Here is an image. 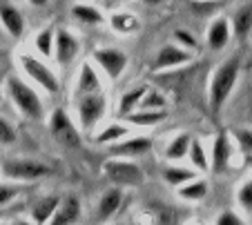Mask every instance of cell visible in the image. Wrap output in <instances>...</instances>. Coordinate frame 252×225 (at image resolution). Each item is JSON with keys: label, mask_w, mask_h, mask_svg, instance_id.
<instances>
[{"label": "cell", "mask_w": 252, "mask_h": 225, "mask_svg": "<svg viewBox=\"0 0 252 225\" xmlns=\"http://www.w3.org/2000/svg\"><path fill=\"white\" fill-rule=\"evenodd\" d=\"M29 2H32L33 7H45L49 2V0H29Z\"/></svg>", "instance_id": "38"}, {"label": "cell", "mask_w": 252, "mask_h": 225, "mask_svg": "<svg viewBox=\"0 0 252 225\" xmlns=\"http://www.w3.org/2000/svg\"><path fill=\"white\" fill-rule=\"evenodd\" d=\"M148 7H157V5H161V2H165V0H143Z\"/></svg>", "instance_id": "37"}, {"label": "cell", "mask_w": 252, "mask_h": 225, "mask_svg": "<svg viewBox=\"0 0 252 225\" xmlns=\"http://www.w3.org/2000/svg\"><path fill=\"white\" fill-rule=\"evenodd\" d=\"M230 38H232V29H230V20L225 16H219V18H214L208 25L205 43H208V47L212 52H223L230 45Z\"/></svg>", "instance_id": "12"}, {"label": "cell", "mask_w": 252, "mask_h": 225, "mask_svg": "<svg viewBox=\"0 0 252 225\" xmlns=\"http://www.w3.org/2000/svg\"><path fill=\"white\" fill-rule=\"evenodd\" d=\"M81 54V40L76 34H71L67 29H56L54 34V58L58 65L67 67L78 58Z\"/></svg>", "instance_id": "11"}, {"label": "cell", "mask_w": 252, "mask_h": 225, "mask_svg": "<svg viewBox=\"0 0 252 225\" xmlns=\"http://www.w3.org/2000/svg\"><path fill=\"white\" fill-rule=\"evenodd\" d=\"M165 118H167V110H134L123 120L127 125H136V127H157Z\"/></svg>", "instance_id": "19"}, {"label": "cell", "mask_w": 252, "mask_h": 225, "mask_svg": "<svg viewBox=\"0 0 252 225\" xmlns=\"http://www.w3.org/2000/svg\"><path fill=\"white\" fill-rule=\"evenodd\" d=\"M192 178H196V169L194 168H183V165H167L165 169H163V181L167 183V185H183V183L192 181Z\"/></svg>", "instance_id": "26"}, {"label": "cell", "mask_w": 252, "mask_h": 225, "mask_svg": "<svg viewBox=\"0 0 252 225\" xmlns=\"http://www.w3.org/2000/svg\"><path fill=\"white\" fill-rule=\"evenodd\" d=\"M138 110H167V98L157 89H150L143 94L141 103H138Z\"/></svg>", "instance_id": "31"}, {"label": "cell", "mask_w": 252, "mask_h": 225, "mask_svg": "<svg viewBox=\"0 0 252 225\" xmlns=\"http://www.w3.org/2000/svg\"><path fill=\"white\" fill-rule=\"evenodd\" d=\"M105 178L114 185H125V187H138L145 183V172L141 165L123 156H114L103 165Z\"/></svg>", "instance_id": "4"}, {"label": "cell", "mask_w": 252, "mask_h": 225, "mask_svg": "<svg viewBox=\"0 0 252 225\" xmlns=\"http://www.w3.org/2000/svg\"><path fill=\"white\" fill-rule=\"evenodd\" d=\"M0 143H5V145L16 143V132H14V127H11L7 120H2V118H0Z\"/></svg>", "instance_id": "36"}, {"label": "cell", "mask_w": 252, "mask_h": 225, "mask_svg": "<svg viewBox=\"0 0 252 225\" xmlns=\"http://www.w3.org/2000/svg\"><path fill=\"white\" fill-rule=\"evenodd\" d=\"M0 103H2V94H0Z\"/></svg>", "instance_id": "39"}, {"label": "cell", "mask_w": 252, "mask_h": 225, "mask_svg": "<svg viewBox=\"0 0 252 225\" xmlns=\"http://www.w3.org/2000/svg\"><path fill=\"white\" fill-rule=\"evenodd\" d=\"M110 27L114 29L116 34L132 36L141 29V18L136 14H132V11H114L110 16Z\"/></svg>", "instance_id": "21"}, {"label": "cell", "mask_w": 252, "mask_h": 225, "mask_svg": "<svg viewBox=\"0 0 252 225\" xmlns=\"http://www.w3.org/2000/svg\"><path fill=\"white\" fill-rule=\"evenodd\" d=\"M71 14L78 23L90 25V27H98V25L105 23V14L96 5H90V2H76L71 7Z\"/></svg>", "instance_id": "23"}, {"label": "cell", "mask_w": 252, "mask_h": 225, "mask_svg": "<svg viewBox=\"0 0 252 225\" xmlns=\"http://www.w3.org/2000/svg\"><path fill=\"white\" fill-rule=\"evenodd\" d=\"M125 136H129L127 123H112L96 134V143L98 145H112V143H116V141L125 139Z\"/></svg>", "instance_id": "28"}, {"label": "cell", "mask_w": 252, "mask_h": 225, "mask_svg": "<svg viewBox=\"0 0 252 225\" xmlns=\"http://www.w3.org/2000/svg\"><path fill=\"white\" fill-rule=\"evenodd\" d=\"M174 40H176V45H181V47L190 49V52H196V38L188 31V29H176Z\"/></svg>", "instance_id": "34"}, {"label": "cell", "mask_w": 252, "mask_h": 225, "mask_svg": "<svg viewBox=\"0 0 252 225\" xmlns=\"http://www.w3.org/2000/svg\"><path fill=\"white\" fill-rule=\"evenodd\" d=\"M152 149V139L150 136H134V139H121L116 143H112L110 152L112 156H123V158H134V156H143Z\"/></svg>", "instance_id": "13"}, {"label": "cell", "mask_w": 252, "mask_h": 225, "mask_svg": "<svg viewBox=\"0 0 252 225\" xmlns=\"http://www.w3.org/2000/svg\"><path fill=\"white\" fill-rule=\"evenodd\" d=\"M58 203H61V198L58 197L38 198V201L33 203V207H32V221L33 223H49V219H52V214L56 212Z\"/></svg>", "instance_id": "25"}, {"label": "cell", "mask_w": 252, "mask_h": 225, "mask_svg": "<svg viewBox=\"0 0 252 225\" xmlns=\"http://www.w3.org/2000/svg\"><path fill=\"white\" fill-rule=\"evenodd\" d=\"M94 62L103 69L105 76L110 78L112 83H116L123 76L125 69H127L129 58H127V54L116 47H98L94 52Z\"/></svg>", "instance_id": "9"}, {"label": "cell", "mask_w": 252, "mask_h": 225, "mask_svg": "<svg viewBox=\"0 0 252 225\" xmlns=\"http://www.w3.org/2000/svg\"><path fill=\"white\" fill-rule=\"evenodd\" d=\"M176 194H179V198H183V201H188V203H199L208 197V181L196 176V178H192V181L176 187Z\"/></svg>", "instance_id": "22"}, {"label": "cell", "mask_w": 252, "mask_h": 225, "mask_svg": "<svg viewBox=\"0 0 252 225\" xmlns=\"http://www.w3.org/2000/svg\"><path fill=\"white\" fill-rule=\"evenodd\" d=\"M54 27L52 25H47L45 29H40L38 34L33 36V47H36V52L40 54L43 58H52L54 56Z\"/></svg>", "instance_id": "29"}, {"label": "cell", "mask_w": 252, "mask_h": 225, "mask_svg": "<svg viewBox=\"0 0 252 225\" xmlns=\"http://www.w3.org/2000/svg\"><path fill=\"white\" fill-rule=\"evenodd\" d=\"M20 194V185L16 183H0V207L11 203Z\"/></svg>", "instance_id": "33"}, {"label": "cell", "mask_w": 252, "mask_h": 225, "mask_svg": "<svg viewBox=\"0 0 252 225\" xmlns=\"http://www.w3.org/2000/svg\"><path fill=\"white\" fill-rule=\"evenodd\" d=\"M230 29H232V36L243 43L252 36V5H241L234 11L232 20H230Z\"/></svg>", "instance_id": "16"}, {"label": "cell", "mask_w": 252, "mask_h": 225, "mask_svg": "<svg viewBox=\"0 0 252 225\" xmlns=\"http://www.w3.org/2000/svg\"><path fill=\"white\" fill-rule=\"evenodd\" d=\"M0 23L7 29V34L11 38L18 40L25 31V18L20 14L18 7H14L9 0H0Z\"/></svg>", "instance_id": "14"}, {"label": "cell", "mask_w": 252, "mask_h": 225, "mask_svg": "<svg viewBox=\"0 0 252 225\" xmlns=\"http://www.w3.org/2000/svg\"><path fill=\"white\" fill-rule=\"evenodd\" d=\"M237 203L243 212L252 219V176H248L246 181L239 185L237 190Z\"/></svg>", "instance_id": "32"}, {"label": "cell", "mask_w": 252, "mask_h": 225, "mask_svg": "<svg viewBox=\"0 0 252 225\" xmlns=\"http://www.w3.org/2000/svg\"><path fill=\"white\" fill-rule=\"evenodd\" d=\"M190 141H192L190 134H186V132L172 136V141L165 145V152H163L165 161H170V163H179V161H183V158L188 156V149H190Z\"/></svg>", "instance_id": "24"}, {"label": "cell", "mask_w": 252, "mask_h": 225, "mask_svg": "<svg viewBox=\"0 0 252 225\" xmlns=\"http://www.w3.org/2000/svg\"><path fill=\"white\" fill-rule=\"evenodd\" d=\"M188 158H190L192 168L196 172H208L210 169V156H208V149L203 147L199 139H192L190 141V149H188Z\"/></svg>", "instance_id": "27"}, {"label": "cell", "mask_w": 252, "mask_h": 225, "mask_svg": "<svg viewBox=\"0 0 252 225\" xmlns=\"http://www.w3.org/2000/svg\"><path fill=\"white\" fill-rule=\"evenodd\" d=\"M214 223H217V225H243L246 221H243V216L237 214V212L225 210V212H221V214L217 216V221H214Z\"/></svg>", "instance_id": "35"}, {"label": "cell", "mask_w": 252, "mask_h": 225, "mask_svg": "<svg viewBox=\"0 0 252 225\" xmlns=\"http://www.w3.org/2000/svg\"><path fill=\"white\" fill-rule=\"evenodd\" d=\"M52 169L47 168L40 161H29V158H18V161H7L2 168H0V174L9 181H36V178H43Z\"/></svg>", "instance_id": "7"}, {"label": "cell", "mask_w": 252, "mask_h": 225, "mask_svg": "<svg viewBox=\"0 0 252 225\" xmlns=\"http://www.w3.org/2000/svg\"><path fill=\"white\" fill-rule=\"evenodd\" d=\"M78 219H81V201H78L76 197H69V198H65V201L58 203V207H56V212L52 214L49 223H54V225H71V223H76Z\"/></svg>", "instance_id": "17"}, {"label": "cell", "mask_w": 252, "mask_h": 225, "mask_svg": "<svg viewBox=\"0 0 252 225\" xmlns=\"http://www.w3.org/2000/svg\"><path fill=\"white\" fill-rule=\"evenodd\" d=\"M7 96L11 98L14 107L23 116L32 120H43L45 118V105L40 101V94L33 87H29L23 78L9 76L7 78Z\"/></svg>", "instance_id": "2"}, {"label": "cell", "mask_w": 252, "mask_h": 225, "mask_svg": "<svg viewBox=\"0 0 252 225\" xmlns=\"http://www.w3.org/2000/svg\"><path fill=\"white\" fill-rule=\"evenodd\" d=\"M74 105H76V118H78V125H81V132L90 134V132L96 130V125L105 118L110 103H107L105 91L98 89L83 96H74Z\"/></svg>", "instance_id": "3"}, {"label": "cell", "mask_w": 252, "mask_h": 225, "mask_svg": "<svg viewBox=\"0 0 252 225\" xmlns=\"http://www.w3.org/2000/svg\"><path fill=\"white\" fill-rule=\"evenodd\" d=\"M234 145L239 147V152L246 156V161L252 163V127H239L232 132Z\"/></svg>", "instance_id": "30"}, {"label": "cell", "mask_w": 252, "mask_h": 225, "mask_svg": "<svg viewBox=\"0 0 252 225\" xmlns=\"http://www.w3.org/2000/svg\"><path fill=\"white\" fill-rule=\"evenodd\" d=\"M194 60V52L190 49L181 47L176 43H165L161 49L157 52L152 62V72H167V69H176V67H183L188 62Z\"/></svg>", "instance_id": "8"}, {"label": "cell", "mask_w": 252, "mask_h": 225, "mask_svg": "<svg viewBox=\"0 0 252 225\" xmlns=\"http://www.w3.org/2000/svg\"><path fill=\"white\" fill-rule=\"evenodd\" d=\"M208 156H210V169H212L214 174L228 172L230 163H232V156H234V143L228 136V132H221V134L212 141V147H210Z\"/></svg>", "instance_id": "10"}, {"label": "cell", "mask_w": 252, "mask_h": 225, "mask_svg": "<svg viewBox=\"0 0 252 225\" xmlns=\"http://www.w3.org/2000/svg\"><path fill=\"white\" fill-rule=\"evenodd\" d=\"M145 91H148V85H136V87H132V89L123 91V94L119 96V105H116V114H114L116 118L123 120L127 114L138 110V103H141Z\"/></svg>", "instance_id": "18"}, {"label": "cell", "mask_w": 252, "mask_h": 225, "mask_svg": "<svg viewBox=\"0 0 252 225\" xmlns=\"http://www.w3.org/2000/svg\"><path fill=\"white\" fill-rule=\"evenodd\" d=\"M18 62H20V67H23V72L27 74V78H32V81L38 87H43L47 94L56 96L58 91H61V81H58V76L40 58L32 56V54H20Z\"/></svg>", "instance_id": "5"}, {"label": "cell", "mask_w": 252, "mask_h": 225, "mask_svg": "<svg viewBox=\"0 0 252 225\" xmlns=\"http://www.w3.org/2000/svg\"><path fill=\"white\" fill-rule=\"evenodd\" d=\"M239 74H241V62H239L237 56L225 58L219 67L214 69L212 78H210V89H208L210 110L212 112H219L221 107L225 105V101L230 98L232 89L237 87Z\"/></svg>", "instance_id": "1"}, {"label": "cell", "mask_w": 252, "mask_h": 225, "mask_svg": "<svg viewBox=\"0 0 252 225\" xmlns=\"http://www.w3.org/2000/svg\"><path fill=\"white\" fill-rule=\"evenodd\" d=\"M49 130H52V136L63 145V147H69V149L81 147V143H83L81 130L71 123L69 114H67L63 107L54 110L52 118H49Z\"/></svg>", "instance_id": "6"}, {"label": "cell", "mask_w": 252, "mask_h": 225, "mask_svg": "<svg viewBox=\"0 0 252 225\" xmlns=\"http://www.w3.org/2000/svg\"><path fill=\"white\" fill-rule=\"evenodd\" d=\"M103 89V83H100L96 69L92 67L90 62H83L81 69H78V81H76V89H74V96H83L90 94V91H98Z\"/></svg>", "instance_id": "20"}, {"label": "cell", "mask_w": 252, "mask_h": 225, "mask_svg": "<svg viewBox=\"0 0 252 225\" xmlns=\"http://www.w3.org/2000/svg\"><path fill=\"white\" fill-rule=\"evenodd\" d=\"M123 205V190L121 187H110L107 192H103L96 205V219L98 221H110L116 212Z\"/></svg>", "instance_id": "15"}]
</instances>
